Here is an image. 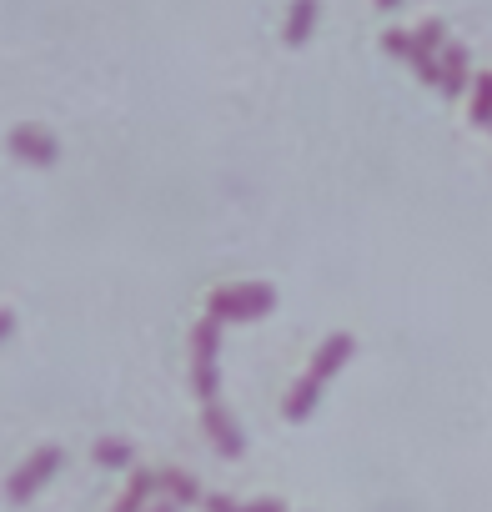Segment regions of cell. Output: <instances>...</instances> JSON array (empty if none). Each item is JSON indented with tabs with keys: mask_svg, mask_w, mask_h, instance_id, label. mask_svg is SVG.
Returning a JSON list of instances; mask_svg holds the SVG:
<instances>
[{
	"mask_svg": "<svg viewBox=\"0 0 492 512\" xmlns=\"http://www.w3.org/2000/svg\"><path fill=\"white\" fill-rule=\"evenodd\" d=\"M201 432L211 437V447H216L221 457H241V452H246V432H241V422H236L221 402H206V407H201Z\"/></svg>",
	"mask_w": 492,
	"mask_h": 512,
	"instance_id": "8992f818",
	"label": "cell"
},
{
	"mask_svg": "<svg viewBox=\"0 0 492 512\" xmlns=\"http://www.w3.org/2000/svg\"><path fill=\"white\" fill-rule=\"evenodd\" d=\"M487 131H492V126H487Z\"/></svg>",
	"mask_w": 492,
	"mask_h": 512,
	"instance_id": "ac0fdd59",
	"label": "cell"
},
{
	"mask_svg": "<svg viewBox=\"0 0 492 512\" xmlns=\"http://www.w3.org/2000/svg\"><path fill=\"white\" fill-rule=\"evenodd\" d=\"M6 146H11L21 161H31V166H56V161H61V141H56L51 126H41V121H16V126L6 131Z\"/></svg>",
	"mask_w": 492,
	"mask_h": 512,
	"instance_id": "277c9868",
	"label": "cell"
},
{
	"mask_svg": "<svg viewBox=\"0 0 492 512\" xmlns=\"http://www.w3.org/2000/svg\"><path fill=\"white\" fill-rule=\"evenodd\" d=\"M246 512H287L282 497H257V502H246Z\"/></svg>",
	"mask_w": 492,
	"mask_h": 512,
	"instance_id": "5bb4252c",
	"label": "cell"
},
{
	"mask_svg": "<svg viewBox=\"0 0 492 512\" xmlns=\"http://www.w3.org/2000/svg\"><path fill=\"white\" fill-rule=\"evenodd\" d=\"M277 307V287L267 282H226L206 297V317H216L221 327L226 322H252V317H267Z\"/></svg>",
	"mask_w": 492,
	"mask_h": 512,
	"instance_id": "7a4b0ae2",
	"label": "cell"
},
{
	"mask_svg": "<svg viewBox=\"0 0 492 512\" xmlns=\"http://www.w3.org/2000/svg\"><path fill=\"white\" fill-rule=\"evenodd\" d=\"M156 482H161L156 492H161V497H171L176 507H196V502H206L201 482H196L186 467H161V472H156Z\"/></svg>",
	"mask_w": 492,
	"mask_h": 512,
	"instance_id": "ba28073f",
	"label": "cell"
},
{
	"mask_svg": "<svg viewBox=\"0 0 492 512\" xmlns=\"http://www.w3.org/2000/svg\"><path fill=\"white\" fill-rule=\"evenodd\" d=\"M161 482H156V472H146V467H136L131 472V482H126V492L116 497V507L111 512H146L151 507V492H156Z\"/></svg>",
	"mask_w": 492,
	"mask_h": 512,
	"instance_id": "30bf717a",
	"label": "cell"
},
{
	"mask_svg": "<svg viewBox=\"0 0 492 512\" xmlns=\"http://www.w3.org/2000/svg\"><path fill=\"white\" fill-rule=\"evenodd\" d=\"M467 111L477 126H492V71L472 76V91H467Z\"/></svg>",
	"mask_w": 492,
	"mask_h": 512,
	"instance_id": "8fae6325",
	"label": "cell"
},
{
	"mask_svg": "<svg viewBox=\"0 0 492 512\" xmlns=\"http://www.w3.org/2000/svg\"><path fill=\"white\" fill-rule=\"evenodd\" d=\"M146 512H181V507H176V502H171V497H156V502H151V507H146Z\"/></svg>",
	"mask_w": 492,
	"mask_h": 512,
	"instance_id": "9a60e30c",
	"label": "cell"
},
{
	"mask_svg": "<svg viewBox=\"0 0 492 512\" xmlns=\"http://www.w3.org/2000/svg\"><path fill=\"white\" fill-rule=\"evenodd\" d=\"M201 507H206V512H246V502H236L231 492H206Z\"/></svg>",
	"mask_w": 492,
	"mask_h": 512,
	"instance_id": "4fadbf2b",
	"label": "cell"
},
{
	"mask_svg": "<svg viewBox=\"0 0 492 512\" xmlns=\"http://www.w3.org/2000/svg\"><path fill=\"white\" fill-rule=\"evenodd\" d=\"M56 467H61V447H56V442H46V447H36V452H31V457L11 472L6 492H11L16 502H26V497H31V492H36V487H41V482H46Z\"/></svg>",
	"mask_w": 492,
	"mask_h": 512,
	"instance_id": "5b68a950",
	"label": "cell"
},
{
	"mask_svg": "<svg viewBox=\"0 0 492 512\" xmlns=\"http://www.w3.org/2000/svg\"><path fill=\"white\" fill-rule=\"evenodd\" d=\"M11 327H16V317H11V307H0V337H6Z\"/></svg>",
	"mask_w": 492,
	"mask_h": 512,
	"instance_id": "2e32d148",
	"label": "cell"
},
{
	"mask_svg": "<svg viewBox=\"0 0 492 512\" xmlns=\"http://www.w3.org/2000/svg\"><path fill=\"white\" fill-rule=\"evenodd\" d=\"M437 66H442L437 91H442L447 101H452V96H462V91H472V51H467V46L447 41V46H442V56H437Z\"/></svg>",
	"mask_w": 492,
	"mask_h": 512,
	"instance_id": "52a82bcc",
	"label": "cell"
},
{
	"mask_svg": "<svg viewBox=\"0 0 492 512\" xmlns=\"http://www.w3.org/2000/svg\"><path fill=\"white\" fill-rule=\"evenodd\" d=\"M131 457H136V447L126 437H101L96 442V462H106V467H131Z\"/></svg>",
	"mask_w": 492,
	"mask_h": 512,
	"instance_id": "7c38bea8",
	"label": "cell"
},
{
	"mask_svg": "<svg viewBox=\"0 0 492 512\" xmlns=\"http://www.w3.org/2000/svg\"><path fill=\"white\" fill-rule=\"evenodd\" d=\"M191 387H196V397L201 402H216V392H221V367H216V357H221V322L216 317H201L196 327H191Z\"/></svg>",
	"mask_w": 492,
	"mask_h": 512,
	"instance_id": "3957f363",
	"label": "cell"
},
{
	"mask_svg": "<svg viewBox=\"0 0 492 512\" xmlns=\"http://www.w3.org/2000/svg\"><path fill=\"white\" fill-rule=\"evenodd\" d=\"M317 16H322V0H292V11H287V46H307L312 31H317Z\"/></svg>",
	"mask_w": 492,
	"mask_h": 512,
	"instance_id": "9c48e42d",
	"label": "cell"
},
{
	"mask_svg": "<svg viewBox=\"0 0 492 512\" xmlns=\"http://www.w3.org/2000/svg\"><path fill=\"white\" fill-rule=\"evenodd\" d=\"M377 6H382V11H397V6H402V0H377Z\"/></svg>",
	"mask_w": 492,
	"mask_h": 512,
	"instance_id": "e0dca14e",
	"label": "cell"
},
{
	"mask_svg": "<svg viewBox=\"0 0 492 512\" xmlns=\"http://www.w3.org/2000/svg\"><path fill=\"white\" fill-rule=\"evenodd\" d=\"M352 352H357V337L352 332H332L322 347H317V357H312V367L292 382V392L282 397V417L287 422H302V417H312V407L322 402V387L352 362Z\"/></svg>",
	"mask_w": 492,
	"mask_h": 512,
	"instance_id": "6da1fadb",
	"label": "cell"
}]
</instances>
